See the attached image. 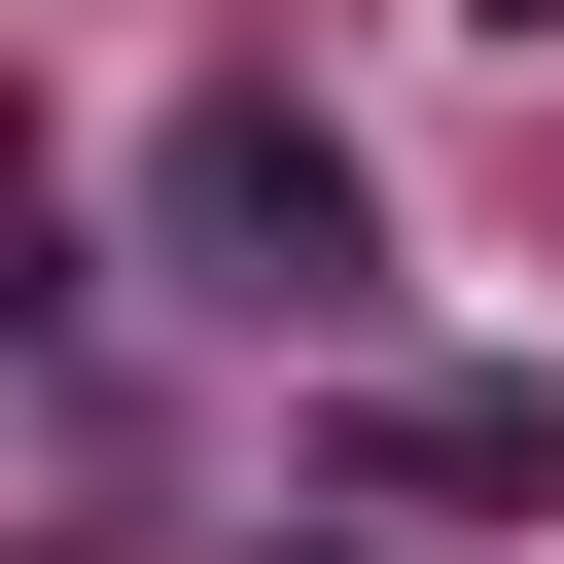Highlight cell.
I'll return each mask as SVG.
<instances>
[{
	"label": "cell",
	"instance_id": "1",
	"mask_svg": "<svg viewBox=\"0 0 564 564\" xmlns=\"http://www.w3.org/2000/svg\"><path fill=\"white\" fill-rule=\"evenodd\" d=\"M176 247H247L282 317H352V141H282V106H176Z\"/></svg>",
	"mask_w": 564,
	"mask_h": 564
}]
</instances>
